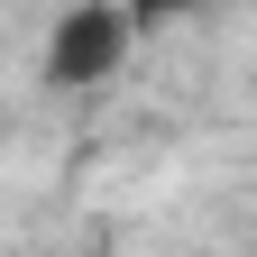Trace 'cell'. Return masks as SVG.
<instances>
[{
  "label": "cell",
  "mask_w": 257,
  "mask_h": 257,
  "mask_svg": "<svg viewBox=\"0 0 257 257\" xmlns=\"http://www.w3.org/2000/svg\"><path fill=\"white\" fill-rule=\"evenodd\" d=\"M128 37H138V10H128V0H74V10L46 28V83H64V92L110 83L128 64Z\"/></svg>",
  "instance_id": "cell-1"
},
{
  "label": "cell",
  "mask_w": 257,
  "mask_h": 257,
  "mask_svg": "<svg viewBox=\"0 0 257 257\" xmlns=\"http://www.w3.org/2000/svg\"><path fill=\"white\" fill-rule=\"evenodd\" d=\"M138 19H175V10H193V0H128Z\"/></svg>",
  "instance_id": "cell-2"
}]
</instances>
